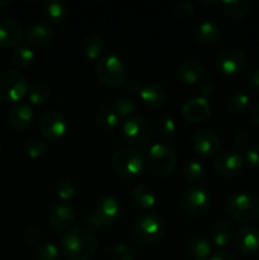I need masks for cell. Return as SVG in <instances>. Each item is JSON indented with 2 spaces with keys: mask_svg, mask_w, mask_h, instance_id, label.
<instances>
[{
  "mask_svg": "<svg viewBox=\"0 0 259 260\" xmlns=\"http://www.w3.org/2000/svg\"><path fill=\"white\" fill-rule=\"evenodd\" d=\"M183 175L188 182L198 183L205 175V169L197 160H188L183 167Z\"/></svg>",
  "mask_w": 259,
  "mask_h": 260,
  "instance_id": "8d00e7d4",
  "label": "cell"
},
{
  "mask_svg": "<svg viewBox=\"0 0 259 260\" xmlns=\"http://www.w3.org/2000/svg\"><path fill=\"white\" fill-rule=\"evenodd\" d=\"M122 132L127 141L135 146H146L152 137V127L150 126V122L145 117L137 114L123 122Z\"/></svg>",
  "mask_w": 259,
  "mask_h": 260,
  "instance_id": "30bf717a",
  "label": "cell"
},
{
  "mask_svg": "<svg viewBox=\"0 0 259 260\" xmlns=\"http://www.w3.org/2000/svg\"><path fill=\"white\" fill-rule=\"evenodd\" d=\"M233 146L236 152L244 151L249 146V137L245 134H238L233 139Z\"/></svg>",
  "mask_w": 259,
  "mask_h": 260,
  "instance_id": "ee69618b",
  "label": "cell"
},
{
  "mask_svg": "<svg viewBox=\"0 0 259 260\" xmlns=\"http://www.w3.org/2000/svg\"><path fill=\"white\" fill-rule=\"evenodd\" d=\"M177 131V124L170 117L161 116L154 123V132L163 140H170Z\"/></svg>",
  "mask_w": 259,
  "mask_h": 260,
  "instance_id": "4dcf8cb0",
  "label": "cell"
},
{
  "mask_svg": "<svg viewBox=\"0 0 259 260\" xmlns=\"http://www.w3.org/2000/svg\"><path fill=\"white\" fill-rule=\"evenodd\" d=\"M211 206V196L202 187H189L182 196L180 207L182 211L192 218L202 217L207 213Z\"/></svg>",
  "mask_w": 259,
  "mask_h": 260,
  "instance_id": "9c48e42d",
  "label": "cell"
},
{
  "mask_svg": "<svg viewBox=\"0 0 259 260\" xmlns=\"http://www.w3.org/2000/svg\"><path fill=\"white\" fill-rule=\"evenodd\" d=\"M221 36V30L215 23L203 22L197 25L195 30V38L200 45L211 46L215 45Z\"/></svg>",
  "mask_w": 259,
  "mask_h": 260,
  "instance_id": "d4e9b609",
  "label": "cell"
},
{
  "mask_svg": "<svg viewBox=\"0 0 259 260\" xmlns=\"http://www.w3.org/2000/svg\"><path fill=\"white\" fill-rule=\"evenodd\" d=\"M132 200L136 207L140 210L147 211L155 207L157 202V196L154 188L147 184H137L132 190Z\"/></svg>",
  "mask_w": 259,
  "mask_h": 260,
  "instance_id": "603a6c76",
  "label": "cell"
},
{
  "mask_svg": "<svg viewBox=\"0 0 259 260\" xmlns=\"http://www.w3.org/2000/svg\"><path fill=\"white\" fill-rule=\"evenodd\" d=\"M53 38V29L46 23H36L28 29L25 42L33 48L46 47Z\"/></svg>",
  "mask_w": 259,
  "mask_h": 260,
  "instance_id": "44dd1931",
  "label": "cell"
},
{
  "mask_svg": "<svg viewBox=\"0 0 259 260\" xmlns=\"http://www.w3.org/2000/svg\"><path fill=\"white\" fill-rule=\"evenodd\" d=\"M244 66L245 56L239 48H226L217 57V68L223 75H236L243 70Z\"/></svg>",
  "mask_w": 259,
  "mask_h": 260,
  "instance_id": "9a60e30c",
  "label": "cell"
},
{
  "mask_svg": "<svg viewBox=\"0 0 259 260\" xmlns=\"http://www.w3.org/2000/svg\"><path fill=\"white\" fill-rule=\"evenodd\" d=\"M210 260H236V258L228 251H220V253L213 254Z\"/></svg>",
  "mask_w": 259,
  "mask_h": 260,
  "instance_id": "c3c4849f",
  "label": "cell"
},
{
  "mask_svg": "<svg viewBox=\"0 0 259 260\" xmlns=\"http://www.w3.org/2000/svg\"><path fill=\"white\" fill-rule=\"evenodd\" d=\"M13 61L20 68H27L32 65L36 58V53L32 48L29 47H17L13 51Z\"/></svg>",
  "mask_w": 259,
  "mask_h": 260,
  "instance_id": "f35d334b",
  "label": "cell"
},
{
  "mask_svg": "<svg viewBox=\"0 0 259 260\" xmlns=\"http://www.w3.org/2000/svg\"><path fill=\"white\" fill-rule=\"evenodd\" d=\"M164 234V222L161 218L154 213L142 215L135 222L132 235L135 240L141 245H151L159 241Z\"/></svg>",
  "mask_w": 259,
  "mask_h": 260,
  "instance_id": "52a82bcc",
  "label": "cell"
},
{
  "mask_svg": "<svg viewBox=\"0 0 259 260\" xmlns=\"http://www.w3.org/2000/svg\"><path fill=\"white\" fill-rule=\"evenodd\" d=\"M121 215V203L113 196H102L88 216L89 225L95 229H107L114 225Z\"/></svg>",
  "mask_w": 259,
  "mask_h": 260,
  "instance_id": "8992f818",
  "label": "cell"
},
{
  "mask_svg": "<svg viewBox=\"0 0 259 260\" xmlns=\"http://www.w3.org/2000/svg\"><path fill=\"white\" fill-rule=\"evenodd\" d=\"M9 4H10L9 0H0V7H7V5Z\"/></svg>",
  "mask_w": 259,
  "mask_h": 260,
  "instance_id": "681fc988",
  "label": "cell"
},
{
  "mask_svg": "<svg viewBox=\"0 0 259 260\" xmlns=\"http://www.w3.org/2000/svg\"><path fill=\"white\" fill-rule=\"evenodd\" d=\"M222 8L228 15L234 19H241L250 10V3L248 0H229L222 2Z\"/></svg>",
  "mask_w": 259,
  "mask_h": 260,
  "instance_id": "f1b7e54d",
  "label": "cell"
},
{
  "mask_svg": "<svg viewBox=\"0 0 259 260\" xmlns=\"http://www.w3.org/2000/svg\"><path fill=\"white\" fill-rule=\"evenodd\" d=\"M178 79L187 85H195L203 78V66L197 61H183L177 70Z\"/></svg>",
  "mask_w": 259,
  "mask_h": 260,
  "instance_id": "7402d4cb",
  "label": "cell"
},
{
  "mask_svg": "<svg viewBox=\"0 0 259 260\" xmlns=\"http://www.w3.org/2000/svg\"><path fill=\"white\" fill-rule=\"evenodd\" d=\"M33 121H35V112L28 104H17L8 113V123L15 131H25L32 126Z\"/></svg>",
  "mask_w": 259,
  "mask_h": 260,
  "instance_id": "ac0fdd59",
  "label": "cell"
},
{
  "mask_svg": "<svg viewBox=\"0 0 259 260\" xmlns=\"http://www.w3.org/2000/svg\"><path fill=\"white\" fill-rule=\"evenodd\" d=\"M177 152L170 145L157 142L150 147L146 156L150 172L156 177H169L177 168Z\"/></svg>",
  "mask_w": 259,
  "mask_h": 260,
  "instance_id": "277c9868",
  "label": "cell"
},
{
  "mask_svg": "<svg viewBox=\"0 0 259 260\" xmlns=\"http://www.w3.org/2000/svg\"><path fill=\"white\" fill-rule=\"evenodd\" d=\"M234 226L230 222L221 221L217 222L211 230V240L217 248H226L234 240Z\"/></svg>",
  "mask_w": 259,
  "mask_h": 260,
  "instance_id": "cb8c5ba5",
  "label": "cell"
},
{
  "mask_svg": "<svg viewBox=\"0 0 259 260\" xmlns=\"http://www.w3.org/2000/svg\"><path fill=\"white\" fill-rule=\"evenodd\" d=\"M76 185L70 178H63L56 185V194L60 198L61 202H68L71 198L75 197Z\"/></svg>",
  "mask_w": 259,
  "mask_h": 260,
  "instance_id": "74e56055",
  "label": "cell"
},
{
  "mask_svg": "<svg viewBox=\"0 0 259 260\" xmlns=\"http://www.w3.org/2000/svg\"><path fill=\"white\" fill-rule=\"evenodd\" d=\"M248 84L253 90L259 91V69L251 71L248 76Z\"/></svg>",
  "mask_w": 259,
  "mask_h": 260,
  "instance_id": "f6af8a7d",
  "label": "cell"
},
{
  "mask_svg": "<svg viewBox=\"0 0 259 260\" xmlns=\"http://www.w3.org/2000/svg\"><path fill=\"white\" fill-rule=\"evenodd\" d=\"M195 13V5L192 3H180L172 9V14L175 18H187Z\"/></svg>",
  "mask_w": 259,
  "mask_h": 260,
  "instance_id": "60d3db41",
  "label": "cell"
},
{
  "mask_svg": "<svg viewBox=\"0 0 259 260\" xmlns=\"http://www.w3.org/2000/svg\"><path fill=\"white\" fill-rule=\"evenodd\" d=\"M235 246L239 253L251 255L259 250V229L254 226L243 228L235 236Z\"/></svg>",
  "mask_w": 259,
  "mask_h": 260,
  "instance_id": "d6986e66",
  "label": "cell"
},
{
  "mask_svg": "<svg viewBox=\"0 0 259 260\" xmlns=\"http://www.w3.org/2000/svg\"><path fill=\"white\" fill-rule=\"evenodd\" d=\"M139 95L142 103L151 109L163 108L168 101V94L164 86L157 83H150L142 86Z\"/></svg>",
  "mask_w": 259,
  "mask_h": 260,
  "instance_id": "ffe728a7",
  "label": "cell"
},
{
  "mask_svg": "<svg viewBox=\"0 0 259 260\" xmlns=\"http://www.w3.org/2000/svg\"><path fill=\"white\" fill-rule=\"evenodd\" d=\"M250 121L256 128L259 129V103L254 104L253 107L250 108Z\"/></svg>",
  "mask_w": 259,
  "mask_h": 260,
  "instance_id": "7dc6e473",
  "label": "cell"
},
{
  "mask_svg": "<svg viewBox=\"0 0 259 260\" xmlns=\"http://www.w3.org/2000/svg\"><path fill=\"white\" fill-rule=\"evenodd\" d=\"M38 129L45 141L56 142L62 139L68 132V121L60 112L48 111L40 118Z\"/></svg>",
  "mask_w": 259,
  "mask_h": 260,
  "instance_id": "8fae6325",
  "label": "cell"
},
{
  "mask_svg": "<svg viewBox=\"0 0 259 260\" xmlns=\"http://www.w3.org/2000/svg\"><path fill=\"white\" fill-rule=\"evenodd\" d=\"M48 149V145L45 140L38 139V137H30L24 144V152L30 159H40L46 154Z\"/></svg>",
  "mask_w": 259,
  "mask_h": 260,
  "instance_id": "d6a6232c",
  "label": "cell"
},
{
  "mask_svg": "<svg viewBox=\"0 0 259 260\" xmlns=\"http://www.w3.org/2000/svg\"><path fill=\"white\" fill-rule=\"evenodd\" d=\"M213 169L220 177L234 178L243 172L244 159L235 150L220 152L213 161Z\"/></svg>",
  "mask_w": 259,
  "mask_h": 260,
  "instance_id": "4fadbf2b",
  "label": "cell"
},
{
  "mask_svg": "<svg viewBox=\"0 0 259 260\" xmlns=\"http://www.w3.org/2000/svg\"><path fill=\"white\" fill-rule=\"evenodd\" d=\"M245 159L246 162H248L250 167L259 169V145L251 146L250 149L246 150Z\"/></svg>",
  "mask_w": 259,
  "mask_h": 260,
  "instance_id": "b9f144b4",
  "label": "cell"
},
{
  "mask_svg": "<svg viewBox=\"0 0 259 260\" xmlns=\"http://www.w3.org/2000/svg\"><path fill=\"white\" fill-rule=\"evenodd\" d=\"M200 91H201V98L208 99L213 94V85L211 83H208V81H205V83L201 84Z\"/></svg>",
  "mask_w": 259,
  "mask_h": 260,
  "instance_id": "bcb514c9",
  "label": "cell"
},
{
  "mask_svg": "<svg viewBox=\"0 0 259 260\" xmlns=\"http://www.w3.org/2000/svg\"><path fill=\"white\" fill-rule=\"evenodd\" d=\"M0 151H2V139H0Z\"/></svg>",
  "mask_w": 259,
  "mask_h": 260,
  "instance_id": "f907efd6",
  "label": "cell"
},
{
  "mask_svg": "<svg viewBox=\"0 0 259 260\" xmlns=\"http://www.w3.org/2000/svg\"><path fill=\"white\" fill-rule=\"evenodd\" d=\"M182 113L185 121L189 123H201L206 121L211 114V106L207 99L196 96L185 102L182 108Z\"/></svg>",
  "mask_w": 259,
  "mask_h": 260,
  "instance_id": "e0dca14e",
  "label": "cell"
},
{
  "mask_svg": "<svg viewBox=\"0 0 259 260\" xmlns=\"http://www.w3.org/2000/svg\"><path fill=\"white\" fill-rule=\"evenodd\" d=\"M226 210L239 223H251L259 218V200L249 192H235L229 197Z\"/></svg>",
  "mask_w": 259,
  "mask_h": 260,
  "instance_id": "7a4b0ae2",
  "label": "cell"
},
{
  "mask_svg": "<svg viewBox=\"0 0 259 260\" xmlns=\"http://www.w3.org/2000/svg\"><path fill=\"white\" fill-rule=\"evenodd\" d=\"M76 220V210L71 203H56L48 213V222L55 230H69Z\"/></svg>",
  "mask_w": 259,
  "mask_h": 260,
  "instance_id": "5bb4252c",
  "label": "cell"
},
{
  "mask_svg": "<svg viewBox=\"0 0 259 260\" xmlns=\"http://www.w3.org/2000/svg\"><path fill=\"white\" fill-rule=\"evenodd\" d=\"M41 231L36 228H28L25 230L24 234V239L28 244L30 245H40L41 244Z\"/></svg>",
  "mask_w": 259,
  "mask_h": 260,
  "instance_id": "7bdbcfd3",
  "label": "cell"
},
{
  "mask_svg": "<svg viewBox=\"0 0 259 260\" xmlns=\"http://www.w3.org/2000/svg\"><path fill=\"white\" fill-rule=\"evenodd\" d=\"M187 249L196 260H206L211 258V254H212V245L210 241L198 235L192 236L188 240Z\"/></svg>",
  "mask_w": 259,
  "mask_h": 260,
  "instance_id": "484cf974",
  "label": "cell"
},
{
  "mask_svg": "<svg viewBox=\"0 0 259 260\" xmlns=\"http://www.w3.org/2000/svg\"><path fill=\"white\" fill-rule=\"evenodd\" d=\"M28 99L35 106H42L47 103L51 96V91L48 85L43 83H37L28 90Z\"/></svg>",
  "mask_w": 259,
  "mask_h": 260,
  "instance_id": "836d02e7",
  "label": "cell"
},
{
  "mask_svg": "<svg viewBox=\"0 0 259 260\" xmlns=\"http://www.w3.org/2000/svg\"><path fill=\"white\" fill-rule=\"evenodd\" d=\"M43 13L47 19L55 24L65 22L68 18V8L65 3L60 0H47L43 3Z\"/></svg>",
  "mask_w": 259,
  "mask_h": 260,
  "instance_id": "4316f807",
  "label": "cell"
},
{
  "mask_svg": "<svg viewBox=\"0 0 259 260\" xmlns=\"http://www.w3.org/2000/svg\"><path fill=\"white\" fill-rule=\"evenodd\" d=\"M190 145L198 155L203 157H212L218 155L221 141L217 135L208 128L197 129L190 136Z\"/></svg>",
  "mask_w": 259,
  "mask_h": 260,
  "instance_id": "7c38bea8",
  "label": "cell"
},
{
  "mask_svg": "<svg viewBox=\"0 0 259 260\" xmlns=\"http://www.w3.org/2000/svg\"><path fill=\"white\" fill-rule=\"evenodd\" d=\"M119 117L111 109H103L95 116V126L102 131H113L119 126Z\"/></svg>",
  "mask_w": 259,
  "mask_h": 260,
  "instance_id": "f546056e",
  "label": "cell"
},
{
  "mask_svg": "<svg viewBox=\"0 0 259 260\" xmlns=\"http://www.w3.org/2000/svg\"><path fill=\"white\" fill-rule=\"evenodd\" d=\"M96 79L103 85L109 88H118L127 79V68L122 58L116 55H109L101 58L94 68Z\"/></svg>",
  "mask_w": 259,
  "mask_h": 260,
  "instance_id": "5b68a950",
  "label": "cell"
},
{
  "mask_svg": "<svg viewBox=\"0 0 259 260\" xmlns=\"http://www.w3.org/2000/svg\"><path fill=\"white\" fill-rule=\"evenodd\" d=\"M111 164L117 175L124 179H131L141 174L145 165V157L136 147L123 146L114 152Z\"/></svg>",
  "mask_w": 259,
  "mask_h": 260,
  "instance_id": "3957f363",
  "label": "cell"
},
{
  "mask_svg": "<svg viewBox=\"0 0 259 260\" xmlns=\"http://www.w3.org/2000/svg\"><path fill=\"white\" fill-rule=\"evenodd\" d=\"M107 253L114 260H134L135 253L130 246L123 244H114L107 249Z\"/></svg>",
  "mask_w": 259,
  "mask_h": 260,
  "instance_id": "ab89813d",
  "label": "cell"
},
{
  "mask_svg": "<svg viewBox=\"0 0 259 260\" xmlns=\"http://www.w3.org/2000/svg\"><path fill=\"white\" fill-rule=\"evenodd\" d=\"M60 248L68 259L90 260L98 251V240L86 229L74 228L61 236Z\"/></svg>",
  "mask_w": 259,
  "mask_h": 260,
  "instance_id": "6da1fadb",
  "label": "cell"
},
{
  "mask_svg": "<svg viewBox=\"0 0 259 260\" xmlns=\"http://www.w3.org/2000/svg\"><path fill=\"white\" fill-rule=\"evenodd\" d=\"M111 109L112 112L117 114L119 118H130V117L135 116L137 108L135 106L134 102L131 99L127 98H114L113 102L111 103Z\"/></svg>",
  "mask_w": 259,
  "mask_h": 260,
  "instance_id": "1f68e13d",
  "label": "cell"
},
{
  "mask_svg": "<svg viewBox=\"0 0 259 260\" xmlns=\"http://www.w3.org/2000/svg\"><path fill=\"white\" fill-rule=\"evenodd\" d=\"M228 106L234 113L244 114L250 111V98L244 93H236L229 98Z\"/></svg>",
  "mask_w": 259,
  "mask_h": 260,
  "instance_id": "e575fe53",
  "label": "cell"
},
{
  "mask_svg": "<svg viewBox=\"0 0 259 260\" xmlns=\"http://www.w3.org/2000/svg\"><path fill=\"white\" fill-rule=\"evenodd\" d=\"M33 260H60L57 246L52 243H41L36 246Z\"/></svg>",
  "mask_w": 259,
  "mask_h": 260,
  "instance_id": "d590c367",
  "label": "cell"
},
{
  "mask_svg": "<svg viewBox=\"0 0 259 260\" xmlns=\"http://www.w3.org/2000/svg\"><path fill=\"white\" fill-rule=\"evenodd\" d=\"M28 94V81L17 70H5L0 74V101L19 102Z\"/></svg>",
  "mask_w": 259,
  "mask_h": 260,
  "instance_id": "ba28073f",
  "label": "cell"
},
{
  "mask_svg": "<svg viewBox=\"0 0 259 260\" xmlns=\"http://www.w3.org/2000/svg\"><path fill=\"white\" fill-rule=\"evenodd\" d=\"M23 38V28L18 20L5 18L0 20V48H17Z\"/></svg>",
  "mask_w": 259,
  "mask_h": 260,
  "instance_id": "2e32d148",
  "label": "cell"
},
{
  "mask_svg": "<svg viewBox=\"0 0 259 260\" xmlns=\"http://www.w3.org/2000/svg\"><path fill=\"white\" fill-rule=\"evenodd\" d=\"M83 52L89 60H98L103 52V41L98 35H89L83 40Z\"/></svg>",
  "mask_w": 259,
  "mask_h": 260,
  "instance_id": "83f0119b",
  "label": "cell"
}]
</instances>
